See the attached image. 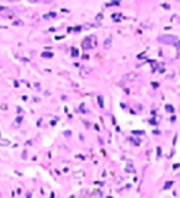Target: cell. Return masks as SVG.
I'll return each mask as SVG.
<instances>
[{
	"instance_id": "1",
	"label": "cell",
	"mask_w": 180,
	"mask_h": 198,
	"mask_svg": "<svg viewBox=\"0 0 180 198\" xmlns=\"http://www.w3.org/2000/svg\"><path fill=\"white\" fill-rule=\"evenodd\" d=\"M137 78V74L135 73V72H131V73H127L126 76L124 77V79L125 81H135Z\"/></svg>"
},
{
	"instance_id": "2",
	"label": "cell",
	"mask_w": 180,
	"mask_h": 198,
	"mask_svg": "<svg viewBox=\"0 0 180 198\" xmlns=\"http://www.w3.org/2000/svg\"><path fill=\"white\" fill-rule=\"evenodd\" d=\"M105 48H110V46H111V38H108L105 41Z\"/></svg>"
},
{
	"instance_id": "3",
	"label": "cell",
	"mask_w": 180,
	"mask_h": 198,
	"mask_svg": "<svg viewBox=\"0 0 180 198\" xmlns=\"http://www.w3.org/2000/svg\"><path fill=\"white\" fill-rule=\"evenodd\" d=\"M9 144H10L9 140H0V145H1V146H6V145H9Z\"/></svg>"
},
{
	"instance_id": "4",
	"label": "cell",
	"mask_w": 180,
	"mask_h": 198,
	"mask_svg": "<svg viewBox=\"0 0 180 198\" xmlns=\"http://www.w3.org/2000/svg\"><path fill=\"white\" fill-rule=\"evenodd\" d=\"M80 74H81L83 77H86V76H88V73L85 72V68H81V69H80Z\"/></svg>"
},
{
	"instance_id": "5",
	"label": "cell",
	"mask_w": 180,
	"mask_h": 198,
	"mask_svg": "<svg viewBox=\"0 0 180 198\" xmlns=\"http://www.w3.org/2000/svg\"><path fill=\"white\" fill-rule=\"evenodd\" d=\"M167 109L169 110V112H173L174 109H173V106H170V105H167Z\"/></svg>"
},
{
	"instance_id": "6",
	"label": "cell",
	"mask_w": 180,
	"mask_h": 198,
	"mask_svg": "<svg viewBox=\"0 0 180 198\" xmlns=\"http://www.w3.org/2000/svg\"><path fill=\"white\" fill-rule=\"evenodd\" d=\"M171 183H173V182H168V183H167V185H165V188H168V187H169V186H170V185H171Z\"/></svg>"
}]
</instances>
